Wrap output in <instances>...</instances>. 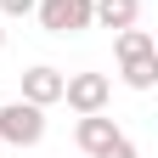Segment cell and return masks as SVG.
<instances>
[{
    "instance_id": "2",
    "label": "cell",
    "mask_w": 158,
    "mask_h": 158,
    "mask_svg": "<svg viewBox=\"0 0 158 158\" xmlns=\"http://www.w3.org/2000/svg\"><path fill=\"white\" fill-rule=\"evenodd\" d=\"M0 141L6 147H40L45 141V107H34V102H23V96H17V102H6L0 107Z\"/></svg>"
},
{
    "instance_id": "9",
    "label": "cell",
    "mask_w": 158,
    "mask_h": 158,
    "mask_svg": "<svg viewBox=\"0 0 158 158\" xmlns=\"http://www.w3.org/2000/svg\"><path fill=\"white\" fill-rule=\"evenodd\" d=\"M0 11H6V17H28V11H34V0H0Z\"/></svg>"
},
{
    "instance_id": "6",
    "label": "cell",
    "mask_w": 158,
    "mask_h": 158,
    "mask_svg": "<svg viewBox=\"0 0 158 158\" xmlns=\"http://www.w3.org/2000/svg\"><path fill=\"white\" fill-rule=\"evenodd\" d=\"M113 135H118V124H113L107 113H79V124H73V141L85 147V152H102Z\"/></svg>"
},
{
    "instance_id": "3",
    "label": "cell",
    "mask_w": 158,
    "mask_h": 158,
    "mask_svg": "<svg viewBox=\"0 0 158 158\" xmlns=\"http://www.w3.org/2000/svg\"><path fill=\"white\" fill-rule=\"evenodd\" d=\"M34 17H40V28H45V34H62V40L96 28L90 0H34Z\"/></svg>"
},
{
    "instance_id": "5",
    "label": "cell",
    "mask_w": 158,
    "mask_h": 158,
    "mask_svg": "<svg viewBox=\"0 0 158 158\" xmlns=\"http://www.w3.org/2000/svg\"><path fill=\"white\" fill-rule=\"evenodd\" d=\"M23 102H34V107L62 102V73H56V68H45V62H34V68L23 73Z\"/></svg>"
},
{
    "instance_id": "4",
    "label": "cell",
    "mask_w": 158,
    "mask_h": 158,
    "mask_svg": "<svg viewBox=\"0 0 158 158\" xmlns=\"http://www.w3.org/2000/svg\"><path fill=\"white\" fill-rule=\"evenodd\" d=\"M107 96H113L107 73H62V102L73 113H107Z\"/></svg>"
},
{
    "instance_id": "8",
    "label": "cell",
    "mask_w": 158,
    "mask_h": 158,
    "mask_svg": "<svg viewBox=\"0 0 158 158\" xmlns=\"http://www.w3.org/2000/svg\"><path fill=\"white\" fill-rule=\"evenodd\" d=\"M90 158H141V152H135V141H130V135H124V130H118V135H113V141H107L102 152H90Z\"/></svg>"
},
{
    "instance_id": "10",
    "label": "cell",
    "mask_w": 158,
    "mask_h": 158,
    "mask_svg": "<svg viewBox=\"0 0 158 158\" xmlns=\"http://www.w3.org/2000/svg\"><path fill=\"white\" fill-rule=\"evenodd\" d=\"M0 51H6V28H0Z\"/></svg>"
},
{
    "instance_id": "1",
    "label": "cell",
    "mask_w": 158,
    "mask_h": 158,
    "mask_svg": "<svg viewBox=\"0 0 158 158\" xmlns=\"http://www.w3.org/2000/svg\"><path fill=\"white\" fill-rule=\"evenodd\" d=\"M113 51H118V79H124L130 90H152L158 85V51H152V34L147 28H118L113 40Z\"/></svg>"
},
{
    "instance_id": "7",
    "label": "cell",
    "mask_w": 158,
    "mask_h": 158,
    "mask_svg": "<svg viewBox=\"0 0 158 158\" xmlns=\"http://www.w3.org/2000/svg\"><path fill=\"white\" fill-rule=\"evenodd\" d=\"M90 17L102 28H130L141 17V0H90Z\"/></svg>"
}]
</instances>
